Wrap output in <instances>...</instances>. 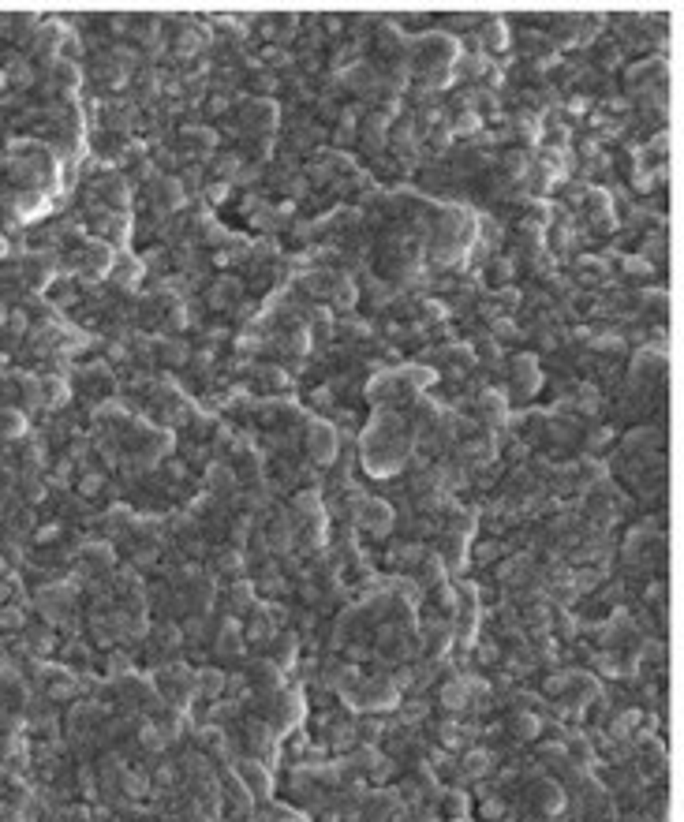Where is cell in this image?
<instances>
[{"label": "cell", "instance_id": "6da1fadb", "mask_svg": "<svg viewBox=\"0 0 684 822\" xmlns=\"http://www.w3.org/2000/svg\"><path fill=\"white\" fill-rule=\"evenodd\" d=\"M389 520V512H385V505H366V512H363V527H371V531H374V527H378V531H385V524Z\"/></svg>", "mask_w": 684, "mask_h": 822}, {"label": "cell", "instance_id": "7a4b0ae2", "mask_svg": "<svg viewBox=\"0 0 684 822\" xmlns=\"http://www.w3.org/2000/svg\"><path fill=\"white\" fill-rule=\"evenodd\" d=\"M513 729H516V737H535L539 721H535V718H516V721H513Z\"/></svg>", "mask_w": 684, "mask_h": 822}, {"label": "cell", "instance_id": "3957f363", "mask_svg": "<svg viewBox=\"0 0 684 822\" xmlns=\"http://www.w3.org/2000/svg\"><path fill=\"white\" fill-rule=\"evenodd\" d=\"M486 763H490V755H483V751H475L471 759H468V770L471 774H486Z\"/></svg>", "mask_w": 684, "mask_h": 822}]
</instances>
